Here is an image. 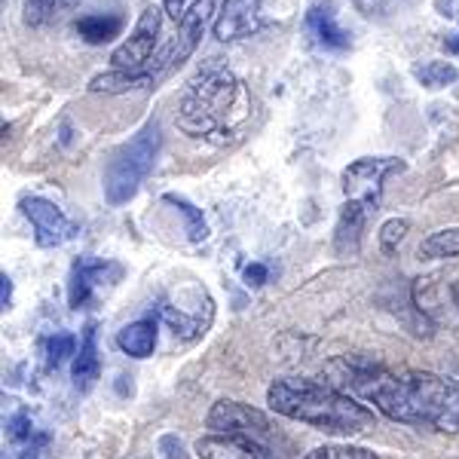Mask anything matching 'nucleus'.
<instances>
[{"mask_svg":"<svg viewBox=\"0 0 459 459\" xmlns=\"http://www.w3.org/2000/svg\"><path fill=\"white\" fill-rule=\"evenodd\" d=\"M331 386L355 392L374 404L383 417L404 426H429L435 432H459V380L432 371L395 374L359 355L331 361Z\"/></svg>","mask_w":459,"mask_h":459,"instance_id":"nucleus-1","label":"nucleus"},{"mask_svg":"<svg viewBox=\"0 0 459 459\" xmlns=\"http://www.w3.org/2000/svg\"><path fill=\"white\" fill-rule=\"evenodd\" d=\"M266 404L279 417L334 435V438H355V435L371 432L377 423L374 411L365 402L331 383L307 380V377L273 380L266 389Z\"/></svg>","mask_w":459,"mask_h":459,"instance_id":"nucleus-2","label":"nucleus"},{"mask_svg":"<svg viewBox=\"0 0 459 459\" xmlns=\"http://www.w3.org/2000/svg\"><path fill=\"white\" fill-rule=\"evenodd\" d=\"M251 120V92L233 71L212 65L199 71L178 105V129L190 138L230 144Z\"/></svg>","mask_w":459,"mask_h":459,"instance_id":"nucleus-3","label":"nucleus"},{"mask_svg":"<svg viewBox=\"0 0 459 459\" xmlns=\"http://www.w3.org/2000/svg\"><path fill=\"white\" fill-rule=\"evenodd\" d=\"M162 151V126L160 120H147L126 144L117 147L105 169V199L108 205H126L142 190L147 175L157 166Z\"/></svg>","mask_w":459,"mask_h":459,"instance_id":"nucleus-4","label":"nucleus"},{"mask_svg":"<svg viewBox=\"0 0 459 459\" xmlns=\"http://www.w3.org/2000/svg\"><path fill=\"white\" fill-rule=\"evenodd\" d=\"M205 426L221 435H242V438L266 444V447H273V450H279V444H285L282 432L270 423V417H266L264 411H257V407H251L246 402H233V398L214 402L209 417H205ZM279 454H282V450H279Z\"/></svg>","mask_w":459,"mask_h":459,"instance_id":"nucleus-5","label":"nucleus"},{"mask_svg":"<svg viewBox=\"0 0 459 459\" xmlns=\"http://www.w3.org/2000/svg\"><path fill=\"white\" fill-rule=\"evenodd\" d=\"M404 172V160L398 157H361L343 169V196L346 203H359L368 212H377L383 203V190L392 175Z\"/></svg>","mask_w":459,"mask_h":459,"instance_id":"nucleus-6","label":"nucleus"},{"mask_svg":"<svg viewBox=\"0 0 459 459\" xmlns=\"http://www.w3.org/2000/svg\"><path fill=\"white\" fill-rule=\"evenodd\" d=\"M4 459H49V432L25 404L10 402V407H4Z\"/></svg>","mask_w":459,"mask_h":459,"instance_id":"nucleus-7","label":"nucleus"},{"mask_svg":"<svg viewBox=\"0 0 459 459\" xmlns=\"http://www.w3.org/2000/svg\"><path fill=\"white\" fill-rule=\"evenodd\" d=\"M123 279V266L117 261H101V257H77L68 276V303L71 309H86L92 300L108 294L110 288Z\"/></svg>","mask_w":459,"mask_h":459,"instance_id":"nucleus-8","label":"nucleus"},{"mask_svg":"<svg viewBox=\"0 0 459 459\" xmlns=\"http://www.w3.org/2000/svg\"><path fill=\"white\" fill-rule=\"evenodd\" d=\"M160 34H162V10L160 6H147L142 19L135 22L132 34L126 37L120 47L114 49L110 62L117 71H142L151 65V58L160 53Z\"/></svg>","mask_w":459,"mask_h":459,"instance_id":"nucleus-9","label":"nucleus"},{"mask_svg":"<svg viewBox=\"0 0 459 459\" xmlns=\"http://www.w3.org/2000/svg\"><path fill=\"white\" fill-rule=\"evenodd\" d=\"M19 209H22V214H25L28 221H31L34 242L40 248H58V246L71 242L74 236L80 233L77 224H74L68 214L58 209L56 203H49V199H43V196H22Z\"/></svg>","mask_w":459,"mask_h":459,"instance_id":"nucleus-10","label":"nucleus"},{"mask_svg":"<svg viewBox=\"0 0 459 459\" xmlns=\"http://www.w3.org/2000/svg\"><path fill=\"white\" fill-rule=\"evenodd\" d=\"M261 25H264L261 0H224V6H221L218 16L212 22V31L218 40L233 43L257 34Z\"/></svg>","mask_w":459,"mask_h":459,"instance_id":"nucleus-11","label":"nucleus"},{"mask_svg":"<svg viewBox=\"0 0 459 459\" xmlns=\"http://www.w3.org/2000/svg\"><path fill=\"white\" fill-rule=\"evenodd\" d=\"M199 459H282V454L266 444H257L242 435H221L209 432L203 438H196L194 444Z\"/></svg>","mask_w":459,"mask_h":459,"instance_id":"nucleus-12","label":"nucleus"},{"mask_svg":"<svg viewBox=\"0 0 459 459\" xmlns=\"http://www.w3.org/2000/svg\"><path fill=\"white\" fill-rule=\"evenodd\" d=\"M307 34L325 49H337V53H340V49H350V31H343V28H340L334 4H331V0H322V4L309 6Z\"/></svg>","mask_w":459,"mask_h":459,"instance_id":"nucleus-13","label":"nucleus"},{"mask_svg":"<svg viewBox=\"0 0 459 459\" xmlns=\"http://www.w3.org/2000/svg\"><path fill=\"white\" fill-rule=\"evenodd\" d=\"M101 377V355H99V328L95 322H89L80 337V352L71 365V380L77 392H89Z\"/></svg>","mask_w":459,"mask_h":459,"instance_id":"nucleus-14","label":"nucleus"},{"mask_svg":"<svg viewBox=\"0 0 459 459\" xmlns=\"http://www.w3.org/2000/svg\"><path fill=\"white\" fill-rule=\"evenodd\" d=\"M368 212L359 203H343V209L337 214V227H334V251L340 257H355L361 248V233L368 224Z\"/></svg>","mask_w":459,"mask_h":459,"instance_id":"nucleus-15","label":"nucleus"},{"mask_svg":"<svg viewBox=\"0 0 459 459\" xmlns=\"http://www.w3.org/2000/svg\"><path fill=\"white\" fill-rule=\"evenodd\" d=\"M157 316L169 325V328H172V334L181 337V340L203 337L205 331H209V325H212V309L190 313V309H184L181 303H172V300H160L157 303Z\"/></svg>","mask_w":459,"mask_h":459,"instance_id":"nucleus-16","label":"nucleus"},{"mask_svg":"<svg viewBox=\"0 0 459 459\" xmlns=\"http://www.w3.org/2000/svg\"><path fill=\"white\" fill-rule=\"evenodd\" d=\"M157 318H138V322L117 331V346L129 359H151L157 350Z\"/></svg>","mask_w":459,"mask_h":459,"instance_id":"nucleus-17","label":"nucleus"},{"mask_svg":"<svg viewBox=\"0 0 459 459\" xmlns=\"http://www.w3.org/2000/svg\"><path fill=\"white\" fill-rule=\"evenodd\" d=\"M77 34L89 47H105L123 34V16L120 13H86L77 19Z\"/></svg>","mask_w":459,"mask_h":459,"instance_id":"nucleus-18","label":"nucleus"},{"mask_svg":"<svg viewBox=\"0 0 459 459\" xmlns=\"http://www.w3.org/2000/svg\"><path fill=\"white\" fill-rule=\"evenodd\" d=\"M135 89H153L151 77L144 71H105L99 77L89 80V92H105V95H120V92H135Z\"/></svg>","mask_w":459,"mask_h":459,"instance_id":"nucleus-19","label":"nucleus"},{"mask_svg":"<svg viewBox=\"0 0 459 459\" xmlns=\"http://www.w3.org/2000/svg\"><path fill=\"white\" fill-rule=\"evenodd\" d=\"M80 352V337L71 331H56V334L40 340V355L47 371H58L68 359H77Z\"/></svg>","mask_w":459,"mask_h":459,"instance_id":"nucleus-20","label":"nucleus"},{"mask_svg":"<svg viewBox=\"0 0 459 459\" xmlns=\"http://www.w3.org/2000/svg\"><path fill=\"white\" fill-rule=\"evenodd\" d=\"M420 257L423 261H450V257H459V227H444L429 233L420 242Z\"/></svg>","mask_w":459,"mask_h":459,"instance_id":"nucleus-21","label":"nucleus"},{"mask_svg":"<svg viewBox=\"0 0 459 459\" xmlns=\"http://www.w3.org/2000/svg\"><path fill=\"white\" fill-rule=\"evenodd\" d=\"M162 203L172 205V209L184 218V230H187V239L190 242H203L205 236H209V224H205L203 212H199L196 205L190 203V199H184V196H178V194H166V196H162Z\"/></svg>","mask_w":459,"mask_h":459,"instance_id":"nucleus-22","label":"nucleus"},{"mask_svg":"<svg viewBox=\"0 0 459 459\" xmlns=\"http://www.w3.org/2000/svg\"><path fill=\"white\" fill-rule=\"evenodd\" d=\"M413 77H417V83L426 89H444V86L456 83L459 71L450 62H423L413 68Z\"/></svg>","mask_w":459,"mask_h":459,"instance_id":"nucleus-23","label":"nucleus"},{"mask_svg":"<svg viewBox=\"0 0 459 459\" xmlns=\"http://www.w3.org/2000/svg\"><path fill=\"white\" fill-rule=\"evenodd\" d=\"M77 0H25V22L28 25H47L53 22L58 13L74 6Z\"/></svg>","mask_w":459,"mask_h":459,"instance_id":"nucleus-24","label":"nucleus"},{"mask_svg":"<svg viewBox=\"0 0 459 459\" xmlns=\"http://www.w3.org/2000/svg\"><path fill=\"white\" fill-rule=\"evenodd\" d=\"M303 459H380V456L368 447H359V444H325V447L309 450Z\"/></svg>","mask_w":459,"mask_h":459,"instance_id":"nucleus-25","label":"nucleus"},{"mask_svg":"<svg viewBox=\"0 0 459 459\" xmlns=\"http://www.w3.org/2000/svg\"><path fill=\"white\" fill-rule=\"evenodd\" d=\"M407 233H411V221H407V218H389L386 224L380 227V233H377V242H380L383 255H395L398 246L407 239Z\"/></svg>","mask_w":459,"mask_h":459,"instance_id":"nucleus-26","label":"nucleus"},{"mask_svg":"<svg viewBox=\"0 0 459 459\" xmlns=\"http://www.w3.org/2000/svg\"><path fill=\"white\" fill-rule=\"evenodd\" d=\"M411 0H355L359 13H365L368 19H386V16H395L402 13Z\"/></svg>","mask_w":459,"mask_h":459,"instance_id":"nucleus-27","label":"nucleus"},{"mask_svg":"<svg viewBox=\"0 0 459 459\" xmlns=\"http://www.w3.org/2000/svg\"><path fill=\"white\" fill-rule=\"evenodd\" d=\"M199 4H203V0H162V10L169 13V19H175L178 25H181Z\"/></svg>","mask_w":459,"mask_h":459,"instance_id":"nucleus-28","label":"nucleus"},{"mask_svg":"<svg viewBox=\"0 0 459 459\" xmlns=\"http://www.w3.org/2000/svg\"><path fill=\"white\" fill-rule=\"evenodd\" d=\"M160 450H162V459H187V450H184L178 435H166V438L160 441Z\"/></svg>","mask_w":459,"mask_h":459,"instance_id":"nucleus-29","label":"nucleus"},{"mask_svg":"<svg viewBox=\"0 0 459 459\" xmlns=\"http://www.w3.org/2000/svg\"><path fill=\"white\" fill-rule=\"evenodd\" d=\"M242 279H246V285H251V288H261L266 279H270V270H266L264 264H248L246 273H242Z\"/></svg>","mask_w":459,"mask_h":459,"instance_id":"nucleus-30","label":"nucleus"},{"mask_svg":"<svg viewBox=\"0 0 459 459\" xmlns=\"http://www.w3.org/2000/svg\"><path fill=\"white\" fill-rule=\"evenodd\" d=\"M0 307H4V313L13 307V279L6 273L0 276Z\"/></svg>","mask_w":459,"mask_h":459,"instance_id":"nucleus-31","label":"nucleus"},{"mask_svg":"<svg viewBox=\"0 0 459 459\" xmlns=\"http://www.w3.org/2000/svg\"><path fill=\"white\" fill-rule=\"evenodd\" d=\"M435 6H438L441 16L459 22V0H435Z\"/></svg>","mask_w":459,"mask_h":459,"instance_id":"nucleus-32","label":"nucleus"},{"mask_svg":"<svg viewBox=\"0 0 459 459\" xmlns=\"http://www.w3.org/2000/svg\"><path fill=\"white\" fill-rule=\"evenodd\" d=\"M444 49H447V53H454V56H459V34H450L447 40H444Z\"/></svg>","mask_w":459,"mask_h":459,"instance_id":"nucleus-33","label":"nucleus"},{"mask_svg":"<svg viewBox=\"0 0 459 459\" xmlns=\"http://www.w3.org/2000/svg\"><path fill=\"white\" fill-rule=\"evenodd\" d=\"M450 291H454V300H456V307H459V282H456L454 288H450Z\"/></svg>","mask_w":459,"mask_h":459,"instance_id":"nucleus-34","label":"nucleus"}]
</instances>
